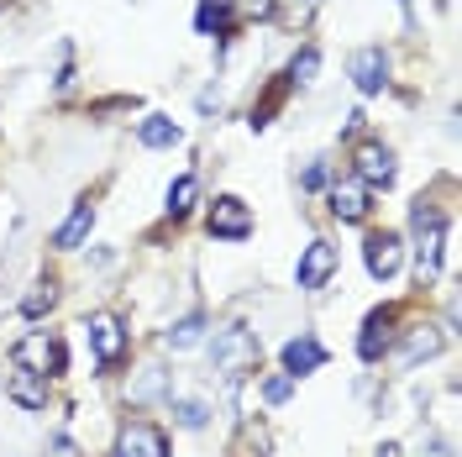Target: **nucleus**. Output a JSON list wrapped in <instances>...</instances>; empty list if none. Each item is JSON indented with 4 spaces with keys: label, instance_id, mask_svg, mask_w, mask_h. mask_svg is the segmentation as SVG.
I'll use <instances>...</instances> for the list:
<instances>
[{
    "label": "nucleus",
    "instance_id": "nucleus-1",
    "mask_svg": "<svg viewBox=\"0 0 462 457\" xmlns=\"http://www.w3.org/2000/svg\"><path fill=\"white\" fill-rule=\"evenodd\" d=\"M210 358H216V373L221 378H247V373L258 368V337L247 326H226V331H216Z\"/></svg>",
    "mask_w": 462,
    "mask_h": 457
},
{
    "label": "nucleus",
    "instance_id": "nucleus-2",
    "mask_svg": "<svg viewBox=\"0 0 462 457\" xmlns=\"http://www.w3.org/2000/svg\"><path fill=\"white\" fill-rule=\"evenodd\" d=\"M16 368L37 373V378H53L63 373V342L48 337V331H27L22 342H16Z\"/></svg>",
    "mask_w": 462,
    "mask_h": 457
},
{
    "label": "nucleus",
    "instance_id": "nucleus-3",
    "mask_svg": "<svg viewBox=\"0 0 462 457\" xmlns=\"http://www.w3.org/2000/svg\"><path fill=\"white\" fill-rule=\"evenodd\" d=\"M415 231H420V247H415V257H420V274L431 279L436 268H441V247H447V221L436 216L426 201H415Z\"/></svg>",
    "mask_w": 462,
    "mask_h": 457
},
{
    "label": "nucleus",
    "instance_id": "nucleus-4",
    "mask_svg": "<svg viewBox=\"0 0 462 457\" xmlns=\"http://www.w3.org/2000/svg\"><path fill=\"white\" fill-rule=\"evenodd\" d=\"M363 263H368V274H374V279H394V274H400V263H404L400 231H374V237H368V247H363Z\"/></svg>",
    "mask_w": 462,
    "mask_h": 457
},
{
    "label": "nucleus",
    "instance_id": "nucleus-5",
    "mask_svg": "<svg viewBox=\"0 0 462 457\" xmlns=\"http://www.w3.org/2000/svg\"><path fill=\"white\" fill-rule=\"evenodd\" d=\"M253 231V216H247V205L236 201V195H221V201L210 205V237H221V242H242Z\"/></svg>",
    "mask_w": 462,
    "mask_h": 457
},
{
    "label": "nucleus",
    "instance_id": "nucleus-6",
    "mask_svg": "<svg viewBox=\"0 0 462 457\" xmlns=\"http://www.w3.org/2000/svg\"><path fill=\"white\" fill-rule=\"evenodd\" d=\"M89 347H95V363L111 368L116 358L126 352V331H121V321H116V315H89Z\"/></svg>",
    "mask_w": 462,
    "mask_h": 457
},
{
    "label": "nucleus",
    "instance_id": "nucleus-7",
    "mask_svg": "<svg viewBox=\"0 0 462 457\" xmlns=\"http://www.w3.org/2000/svg\"><path fill=\"white\" fill-rule=\"evenodd\" d=\"M352 163H357V179L363 184H394V153L378 143H357V153H352Z\"/></svg>",
    "mask_w": 462,
    "mask_h": 457
},
{
    "label": "nucleus",
    "instance_id": "nucleus-8",
    "mask_svg": "<svg viewBox=\"0 0 462 457\" xmlns=\"http://www.w3.org/2000/svg\"><path fill=\"white\" fill-rule=\"evenodd\" d=\"M331 268H337V247H331V242H310V247L300 253L294 279H300V289H320L331 279Z\"/></svg>",
    "mask_w": 462,
    "mask_h": 457
},
{
    "label": "nucleus",
    "instance_id": "nucleus-9",
    "mask_svg": "<svg viewBox=\"0 0 462 457\" xmlns=\"http://www.w3.org/2000/svg\"><path fill=\"white\" fill-rule=\"evenodd\" d=\"M116 457H169V442H163V431L152 421H132L121 431V452Z\"/></svg>",
    "mask_w": 462,
    "mask_h": 457
},
{
    "label": "nucleus",
    "instance_id": "nucleus-10",
    "mask_svg": "<svg viewBox=\"0 0 462 457\" xmlns=\"http://www.w3.org/2000/svg\"><path fill=\"white\" fill-rule=\"evenodd\" d=\"M352 79H357L363 95H378V89L389 85V58H383V48H357L352 53Z\"/></svg>",
    "mask_w": 462,
    "mask_h": 457
},
{
    "label": "nucleus",
    "instance_id": "nucleus-11",
    "mask_svg": "<svg viewBox=\"0 0 462 457\" xmlns=\"http://www.w3.org/2000/svg\"><path fill=\"white\" fill-rule=\"evenodd\" d=\"M394 321H400V311H394V305H383V311H374L368 321H363V337H357V352H363L368 363H374L378 352L389 347V337H394Z\"/></svg>",
    "mask_w": 462,
    "mask_h": 457
},
{
    "label": "nucleus",
    "instance_id": "nucleus-12",
    "mask_svg": "<svg viewBox=\"0 0 462 457\" xmlns=\"http://www.w3.org/2000/svg\"><path fill=\"white\" fill-rule=\"evenodd\" d=\"M320 363H326V347L305 331V337H294V342L284 347V373L289 378H300V373H316Z\"/></svg>",
    "mask_w": 462,
    "mask_h": 457
},
{
    "label": "nucleus",
    "instance_id": "nucleus-13",
    "mask_svg": "<svg viewBox=\"0 0 462 457\" xmlns=\"http://www.w3.org/2000/svg\"><path fill=\"white\" fill-rule=\"evenodd\" d=\"M5 395L22 405V410H42V405H48V378L16 368V373H11V384H5Z\"/></svg>",
    "mask_w": 462,
    "mask_h": 457
},
{
    "label": "nucleus",
    "instance_id": "nucleus-14",
    "mask_svg": "<svg viewBox=\"0 0 462 457\" xmlns=\"http://www.w3.org/2000/svg\"><path fill=\"white\" fill-rule=\"evenodd\" d=\"M89 227H95V205H89V201H79V205H74V216H69V221H63V227L53 231V247H63V253H74V247H79V242L89 237Z\"/></svg>",
    "mask_w": 462,
    "mask_h": 457
},
{
    "label": "nucleus",
    "instance_id": "nucleus-15",
    "mask_svg": "<svg viewBox=\"0 0 462 457\" xmlns=\"http://www.w3.org/2000/svg\"><path fill=\"white\" fill-rule=\"evenodd\" d=\"M331 210L342 221H363L368 216V184H337L331 190Z\"/></svg>",
    "mask_w": 462,
    "mask_h": 457
},
{
    "label": "nucleus",
    "instance_id": "nucleus-16",
    "mask_svg": "<svg viewBox=\"0 0 462 457\" xmlns=\"http://www.w3.org/2000/svg\"><path fill=\"white\" fill-rule=\"evenodd\" d=\"M436 347H441V331H436V326H415V331L404 337V347H400V363L404 368H415L420 358H431Z\"/></svg>",
    "mask_w": 462,
    "mask_h": 457
},
{
    "label": "nucleus",
    "instance_id": "nucleus-17",
    "mask_svg": "<svg viewBox=\"0 0 462 457\" xmlns=\"http://www.w3.org/2000/svg\"><path fill=\"white\" fill-rule=\"evenodd\" d=\"M137 137H143V147H173L184 132H179V121H169V116H147L143 126H137Z\"/></svg>",
    "mask_w": 462,
    "mask_h": 457
},
{
    "label": "nucleus",
    "instance_id": "nucleus-18",
    "mask_svg": "<svg viewBox=\"0 0 462 457\" xmlns=\"http://www.w3.org/2000/svg\"><path fill=\"white\" fill-rule=\"evenodd\" d=\"M205 337V315H184L179 326H169V347L173 352H184V347H195Z\"/></svg>",
    "mask_w": 462,
    "mask_h": 457
},
{
    "label": "nucleus",
    "instance_id": "nucleus-19",
    "mask_svg": "<svg viewBox=\"0 0 462 457\" xmlns=\"http://www.w3.org/2000/svg\"><path fill=\"white\" fill-rule=\"evenodd\" d=\"M189 205H195V173L169 184V216H189Z\"/></svg>",
    "mask_w": 462,
    "mask_h": 457
},
{
    "label": "nucleus",
    "instance_id": "nucleus-20",
    "mask_svg": "<svg viewBox=\"0 0 462 457\" xmlns=\"http://www.w3.org/2000/svg\"><path fill=\"white\" fill-rule=\"evenodd\" d=\"M231 22V0H200V16H195V27L200 32H216Z\"/></svg>",
    "mask_w": 462,
    "mask_h": 457
},
{
    "label": "nucleus",
    "instance_id": "nucleus-21",
    "mask_svg": "<svg viewBox=\"0 0 462 457\" xmlns=\"http://www.w3.org/2000/svg\"><path fill=\"white\" fill-rule=\"evenodd\" d=\"M263 447H268V436L247 421V426H242V436L231 442V457H263Z\"/></svg>",
    "mask_w": 462,
    "mask_h": 457
},
{
    "label": "nucleus",
    "instance_id": "nucleus-22",
    "mask_svg": "<svg viewBox=\"0 0 462 457\" xmlns=\"http://www.w3.org/2000/svg\"><path fill=\"white\" fill-rule=\"evenodd\" d=\"M316 69H320V53H316V48H305V53L294 58V69H289V85H310V79H316Z\"/></svg>",
    "mask_w": 462,
    "mask_h": 457
},
{
    "label": "nucleus",
    "instance_id": "nucleus-23",
    "mask_svg": "<svg viewBox=\"0 0 462 457\" xmlns=\"http://www.w3.org/2000/svg\"><path fill=\"white\" fill-rule=\"evenodd\" d=\"M173 415H179V426H184V431H200L210 410H205L200 400H179V405H173Z\"/></svg>",
    "mask_w": 462,
    "mask_h": 457
},
{
    "label": "nucleus",
    "instance_id": "nucleus-24",
    "mask_svg": "<svg viewBox=\"0 0 462 457\" xmlns=\"http://www.w3.org/2000/svg\"><path fill=\"white\" fill-rule=\"evenodd\" d=\"M289 395H294V378H289V373H279V378H268V384H263V400H268V405H284Z\"/></svg>",
    "mask_w": 462,
    "mask_h": 457
},
{
    "label": "nucleus",
    "instance_id": "nucleus-25",
    "mask_svg": "<svg viewBox=\"0 0 462 457\" xmlns=\"http://www.w3.org/2000/svg\"><path fill=\"white\" fill-rule=\"evenodd\" d=\"M158 389H163V368H143V384L132 389V400H152Z\"/></svg>",
    "mask_w": 462,
    "mask_h": 457
},
{
    "label": "nucleus",
    "instance_id": "nucleus-26",
    "mask_svg": "<svg viewBox=\"0 0 462 457\" xmlns=\"http://www.w3.org/2000/svg\"><path fill=\"white\" fill-rule=\"evenodd\" d=\"M42 305H53V284H42L37 294H32V300H27V315H37Z\"/></svg>",
    "mask_w": 462,
    "mask_h": 457
},
{
    "label": "nucleus",
    "instance_id": "nucleus-27",
    "mask_svg": "<svg viewBox=\"0 0 462 457\" xmlns=\"http://www.w3.org/2000/svg\"><path fill=\"white\" fill-rule=\"evenodd\" d=\"M320 184H326V169H320V163H310V169H305V190H320Z\"/></svg>",
    "mask_w": 462,
    "mask_h": 457
},
{
    "label": "nucleus",
    "instance_id": "nucleus-28",
    "mask_svg": "<svg viewBox=\"0 0 462 457\" xmlns=\"http://www.w3.org/2000/svg\"><path fill=\"white\" fill-rule=\"evenodd\" d=\"M247 11L253 16H273V0H247Z\"/></svg>",
    "mask_w": 462,
    "mask_h": 457
},
{
    "label": "nucleus",
    "instance_id": "nucleus-29",
    "mask_svg": "<svg viewBox=\"0 0 462 457\" xmlns=\"http://www.w3.org/2000/svg\"><path fill=\"white\" fill-rule=\"evenodd\" d=\"M374 457H404V452H400V447H394V442H383V447H378Z\"/></svg>",
    "mask_w": 462,
    "mask_h": 457
},
{
    "label": "nucleus",
    "instance_id": "nucleus-30",
    "mask_svg": "<svg viewBox=\"0 0 462 457\" xmlns=\"http://www.w3.org/2000/svg\"><path fill=\"white\" fill-rule=\"evenodd\" d=\"M447 5H452V0H447Z\"/></svg>",
    "mask_w": 462,
    "mask_h": 457
}]
</instances>
